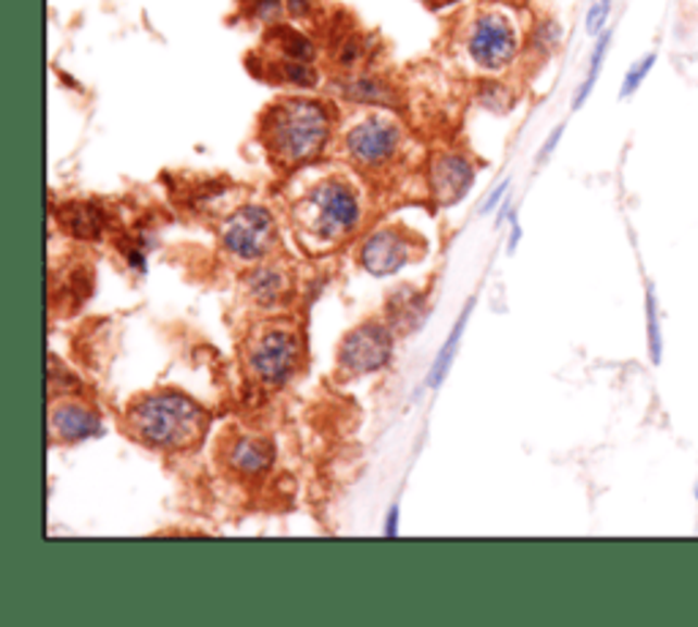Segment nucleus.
<instances>
[{
	"label": "nucleus",
	"instance_id": "nucleus-14",
	"mask_svg": "<svg viewBox=\"0 0 698 627\" xmlns=\"http://www.w3.org/2000/svg\"><path fill=\"white\" fill-rule=\"evenodd\" d=\"M287 289H289V276L276 265H265L249 276V294L254 298V303L265 305V309L282 303Z\"/></svg>",
	"mask_w": 698,
	"mask_h": 627
},
{
	"label": "nucleus",
	"instance_id": "nucleus-2",
	"mask_svg": "<svg viewBox=\"0 0 698 627\" xmlns=\"http://www.w3.org/2000/svg\"><path fill=\"white\" fill-rule=\"evenodd\" d=\"M260 134L278 167H300L325 150L331 115L320 101L284 99L262 115Z\"/></svg>",
	"mask_w": 698,
	"mask_h": 627
},
{
	"label": "nucleus",
	"instance_id": "nucleus-28",
	"mask_svg": "<svg viewBox=\"0 0 698 627\" xmlns=\"http://www.w3.org/2000/svg\"><path fill=\"white\" fill-rule=\"evenodd\" d=\"M426 3H432V7H443V3H453V0H426Z\"/></svg>",
	"mask_w": 698,
	"mask_h": 627
},
{
	"label": "nucleus",
	"instance_id": "nucleus-4",
	"mask_svg": "<svg viewBox=\"0 0 698 627\" xmlns=\"http://www.w3.org/2000/svg\"><path fill=\"white\" fill-rule=\"evenodd\" d=\"M300 363L298 336L287 328H267L249 347V372L265 385H284Z\"/></svg>",
	"mask_w": 698,
	"mask_h": 627
},
{
	"label": "nucleus",
	"instance_id": "nucleus-9",
	"mask_svg": "<svg viewBox=\"0 0 698 627\" xmlns=\"http://www.w3.org/2000/svg\"><path fill=\"white\" fill-rule=\"evenodd\" d=\"M412 260V240L399 229H379L363 243L361 262L372 276H390Z\"/></svg>",
	"mask_w": 698,
	"mask_h": 627
},
{
	"label": "nucleus",
	"instance_id": "nucleus-19",
	"mask_svg": "<svg viewBox=\"0 0 698 627\" xmlns=\"http://www.w3.org/2000/svg\"><path fill=\"white\" fill-rule=\"evenodd\" d=\"M655 61H658V55H655V52H647V55L638 58V61L633 63L631 68H627L625 79H622L620 99H631V96L636 93L638 88H641L644 79H647L649 72H652V68H655Z\"/></svg>",
	"mask_w": 698,
	"mask_h": 627
},
{
	"label": "nucleus",
	"instance_id": "nucleus-22",
	"mask_svg": "<svg viewBox=\"0 0 698 627\" xmlns=\"http://www.w3.org/2000/svg\"><path fill=\"white\" fill-rule=\"evenodd\" d=\"M611 12V0H595L593 9L587 14V30L589 36H600V30H606V20Z\"/></svg>",
	"mask_w": 698,
	"mask_h": 627
},
{
	"label": "nucleus",
	"instance_id": "nucleus-26",
	"mask_svg": "<svg viewBox=\"0 0 698 627\" xmlns=\"http://www.w3.org/2000/svg\"><path fill=\"white\" fill-rule=\"evenodd\" d=\"M287 7L295 17H303V14L309 12V0H287Z\"/></svg>",
	"mask_w": 698,
	"mask_h": 627
},
{
	"label": "nucleus",
	"instance_id": "nucleus-12",
	"mask_svg": "<svg viewBox=\"0 0 698 627\" xmlns=\"http://www.w3.org/2000/svg\"><path fill=\"white\" fill-rule=\"evenodd\" d=\"M227 464L233 473L246 475V478H257V475L267 473L273 464V444L260 437H235L224 450Z\"/></svg>",
	"mask_w": 698,
	"mask_h": 627
},
{
	"label": "nucleus",
	"instance_id": "nucleus-21",
	"mask_svg": "<svg viewBox=\"0 0 698 627\" xmlns=\"http://www.w3.org/2000/svg\"><path fill=\"white\" fill-rule=\"evenodd\" d=\"M240 9L251 20H262V23H271V20H276L282 14V3L278 0H240Z\"/></svg>",
	"mask_w": 698,
	"mask_h": 627
},
{
	"label": "nucleus",
	"instance_id": "nucleus-29",
	"mask_svg": "<svg viewBox=\"0 0 698 627\" xmlns=\"http://www.w3.org/2000/svg\"><path fill=\"white\" fill-rule=\"evenodd\" d=\"M693 494H696V500H698V480H696V491H693Z\"/></svg>",
	"mask_w": 698,
	"mask_h": 627
},
{
	"label": "nucleus",
	"instance_id": "nucleus-24",
	"mask_svg": "<svg viewBox=\"0 0 698 627\" xmlns=\"http://www.w3.org/2000/svg\"><path fill=\"white\" fill-rule=\"evenodd\" d=\"M385 535H388V538L399 535V507H390L388 524H385Z\"/></svg>",
	"mask_w": 698,
	"mask_h": 627
},
{
	"label": "nucleus",
	"instance_id": "nucleus-16",
	"mask_svg": "<svg viewBox=\"0 0 698 627\" xmlns=\"http://www.w3.org/2000/svg\"><path fill=\"white\" fill-rule=\"evenodd\" d=\"M472 305H475V300H466V305H464V311H461L459 323L453 325V330H450V336H448V339H445L443 352H439V355H437V361H434L432 374H428V388H439V385L445 383V377H448L450 366H453L456 350H459V341H461V336H464L466 319H470V314H472Z\"/></svg>",
	"mask_w": 698,
	"mask_h": 627
},
{
	"label": "nucleus",
	"instance_id": "nucleus-13",
	"mask_svg": "<svg viewBox=\"0 0 698 627\" xmlns=\"http://www.w3.org/2000/svg\"><path fill=\"white\" fill-rule=\"evenodd\" d=\"M58 218H61L63 229L74 238L99 240L104 233V216H101L99 208L88 205V202H68L58 211Z\"/></svg>",
	"mask_w": 698,
	"mask_h": 627
},
{
	"label": "nucleus",
	"instance_id": "nucleus-23",
	"mask_svg": "<svg viewBox=\"0 0 698 627\" xmlns=\"http://www.w3.org/2000/svg\"><path fill=\"white\" fill-rule=\"evenodd\" d=\"M562 131H565V128H562V126H557V128H554V131H551L549 142H546V145H544V150H540V155H538L540 162H546V159H549V155H551V150H554V148H557V142H560Z\"/></svg>",
	"mask_w": 698,
	"mask_h": 627
},
{
	"label": "nucleus",
	"instance_id": "nucleus-7",
	"mask_svg": "<svg viewBox=\"0 0 698 627\" xmlns=\"http://www.w3.org/2000/svg\"><path fill=\"white\" fill-rule=\"evenodd\" d=\"M470 58L483 68L508 66L519 50V36L502 14H481L466 36Z\"/></svg>",
	"mask_w": 698,
	"mask_h": 627
},
{
	"label": "nucleus",
	"instance_id": "nucleus-5",
	"mask_svg": "<svg viewBox=\"0 0 698 627\" xmlns=\"http://www.w3.org/2000/svg\"><path fill=\"white\" fill-rule=\"evenodd\" d=\"M222 243L238 260H260L276 243V222L271 211L260 205H246L222 224Z\"/></svg>",
	"mask_w": 698,
	"mask_h": 627
},
{
	"label": "nucleus",
	"instance_id": "nucleus-3",
	"mask_svg": "<svg viewBox=\"0 0 698 627\" xmlns=\"http://www.w3.org/2000/svg\"><path fill=\"white\" fill-rule=\"evenodd\" d=\"M292 218L303 246H309L311 251H325L341 243L349 233H356L361 222V205L356 191L347 184L325 180L295 205Z\"/></svg>",
	"mask_w": 698,
	"mask_h": 627
},
{
	"label": "nucleus",
	"instance_id": "nucleus-20",
	"mask_svg": "<svg viewBox=\"0 0 698 627\" xmlns=\"http://www.w3.org/2000/svg\"><path fill=\"white\" fill-rule=\"evenodd\" d=\"M347 93L352 96V99H361V101L388 99V88H385L383 83H377V79H356V83L347 88Z\"/></svg>",
	"mask_w": 698,
	"mask_h": 627
},
{
	"label": "nucleus",
	"instance_id": "nucleus-6",
	"mask_svg": "<svg viewBox=\"0 0 698 627\" xmlns=\"http://www.w3.org/2000/svg\"><path fill=\"white\" fill-rule=\"evenodd\" d=\"M390 355H394L390 330L379 323H366L344 339L341 350H338V368L344 377H361V374L383 368Z\"/></svg>",
	"mask_w": 698,
	"mask_h": 627
},
{
	"label": "nucleus",
	"instance_id": "nucleus-15",
	"mask_svg": "<svg viewBox=\"0 0 698 627\" xmlns=\"http://www.w3.org/2000/svg\"><path fill=\"white\" fill-rule=\"evenodd\" d=\"M267 45H271L273 58L303 63L314 61V45L295 28H273L271 34H267Z\"/></svg>",
	"mask_w": 698,
	"mask_h": 627
},
{
	"label": "nucleus",
	"instance_id": "nucleus-1",
	"mask_svg": "<svg viewBox=\"0 0 698 627\" xmlns=\"http://www.w3.org/2000/svg\"><path fill=\"white\" fill-rule=\"evenodd\" d=\"M126 428L134 439L159 450H191L208 431V415L184 393H148L128 406Z\"/></svg>",
	"mask_w": 698,
	"mask_h": 627
},
{
	"label": "nucleus",
	"instance_id": "nucleus-10",
	"mask_svg": "<svg viewBox=\"0 0 698 627\" xmlns=\"http://www.w3.org/2000/svg\"><path fill=\"white\" fill-rule=\"evenodd\" d=\"M472 178H475V170L464 155L445 153L432 162V191L443 205L459 202L470 191Z\"/></svg>",
	"mask_w": 698,
	"mask_h": 627
},
{
	"label": "nucleus",
	"instance_id": "nucleus-8",
	"mask_svg": "<svg viewBox=\"0 0 698 627\" xmlns=\"http://www.w3.org/2000/svg\"><path fill=\"white\" fill-rule=\"evenodd\" d=\"M399 139L401 134L394 123L383 121V117H372V121L358 123L347 134V153L358 167H383L399 150Z\"/></svg>",
	"mask_w": 698,
	"mask_h": 627
},
{
	"label": "nucleus",
	"instance_id": "nucleus-25",
	"mask_svg": "<svg viewBox=\"0 0 698 627\" xmlns=\"http://www.w3.org/2000/svg\"><path fill=\"white\" fill-rule=\"evenodd\" d=\"M504 191H508V180H504L502 186H497V189H494V195L488 197V202H486V205H483V211H486V213H488V211H494V205H497V202L502 200Z\"/></svg>",
	"mask_w": 698,
	"mask_h": 627
},
{
	"label": "nucleus",
	"instance_id": "nucleus-11",
	"mask_svg": "<svg viewBox=\"0 0 698 627\" xmlns=\"http://www.w3.org/2000/svg\"><path fill=\"white\" fill-rule=\"evenodd\" d=\"M101 421L90 406L63 401L50 410V437L55 442H83L88 437H99Z\"/></svg>",
	"mask_w": 698,
	"mask_h": 627
},
{
	"label": "nucleus",
	"instance_id": "nucleus-27",
	"mask_svg": "<svg viewBox=\"0 0 698 627\" xmlns=\"http://www.w3.org/2000/svg\"><path fill=\"white\" fill-rule=\"evenodd\" d=\"M510 224H513V229H510L508 249L515 251V246H519V240H521V227H519V222H515V216H510Z\"/></svg>",
	"mask_w": 698,
	"mask_h": 627
},
{
	"label": "nucleus",
	"instance_id": "nucleus-18",
	"mask_svg": "<svg viewBox=\"0 0 698 627\" xmlns=\"http://www.w3.org/2000/svg\"><path fill=\"white\" fill-rule=\"evenodd\" d=\"M647 344L649 358H652L655 366H660V361H663V334H660V311L652 284L647 287Z\"/></svg>",
	"mask_w": 698,
	"mask_h": 627
},
{
	"label": "nucleus",
	"instance_id": "nucleus-17",
	"mask_svg": "<svg viewBox=\"0 0 698 627\" xmlns=\"http://www.w3.org/2000/svg\"><path fill=\"white\" fill-rule=\"evenodd\" d=\"M611 47V30H603L598 39V45H595V52H593V61H589V72L587 77H584L582 88L576 90V99H573V110H578V106L584 104V101L589 99V93H593L595 83H598L600 77V68H603V61H606V52H609Z\"/></svg>",
	"mask_w": 698,
	"mask_h": 627
}]
</instances>
